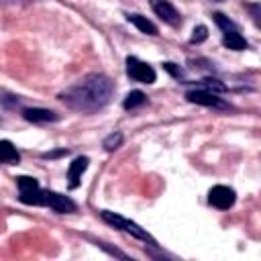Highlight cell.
Returning <instances> with one entry per match:
<instances>
[{
    "mask_svg": "<svg viewBox=\"0 0 261 261\" xmlns=\"http://www.w3.org/2000/svg\"><path fill=\"white\" fill-rule=\"evenodd\" d=\"M88 163H90V159H88L86 155H82V157H75V159L69 163V169H67L69 190H75V188L82 184V175H84V171L88 169Z\"/></svg>",
    "mask_w": 261,
    "mask_h": 261,
    "instance_id": "obj_8",
    "label": "cell"
},
{
    "mask_svg": "<svg viewBox=\"0 0 261 261\" xmlns=\"http://www.w3.org/2000/svg\"><path fill=\"white\" fill-rule=\"evenodd\" d=\"M212 18H214V22H216L222 31H237V24H234L228 16H224L222 12H214V14H212Z\"/></svg>",
    "mask_w": 261,
    "mask_h": 261,
    "instance_id": "obj_16",
    "label": "cell"
},
{
    "mask_svg": "<svg viewBox=\"0 0 261 261\" xmlns=\"http://www.w3.org/2000/svg\"><path fill=\"white\" fill-rule=\"evenodd\" d=\"M200 86H204V88L210 90V92H224V90H226V86H224L220 80H216V77H204V80L200 82Z\"/></svg>",
    "mask_w": 261,
    "mask_h": 261,
    "instance_id": "obj_17",
    "label": "cell"
},
{
    "mask_svg": "<svg viewBox=\"0 0 261 261\" xmlns=\"http://www.w3.org/2000/svg\"><path fill=\"white\" fill-rule=\"evenodd\" d=\"M16 186L20 192H33V190H39V181L35 177H29V175H18L16 177Z\"/></svg>",
    "mask_w": 261,
    "mask_h": 261,
    "instance_id": "obj_14",
    "label": "cell"
},
{
    "mask_svg": "<svg viewBox=\"0 0 261 261\" xmlns=\"http://www.w3.org/2000/svg\"><path fill=\"white\" fill-rule=\"evenodd\" d=\"M100 216H102V220H106V222L112 224L114 228H120V230L133 234V237H137V239H141V241H151V237H149L147 230H143L137 222H133V220H128V218H124V216H120V214H114V212H110V210H102ZM151 243H153V241H151Z\"/></svg>",
    "mask_w": 261,
    "mask_h": 261,
    "instance_id": "obj_2",
    "label": "cell"
},
{
    "mask_svg": "<svg viewBox=\"0 0 261 261\" xmlns=\"http://www.w3.org/2000/svg\"><path fill=\"white\" fill-rule=\"evenodd\" d=\"M22 118L29 120V122H53L59 116L53 110H47V108H24Z\"/></svg>",
    "mask_w": 261,
    "mask_h": 261,
    "instance_id": "obj_9",
    "label": "cell"
},
{
    "mask_svg": "<svg viewBox=\"0 0 261 261\" xmlns=\"http://www.w3.org/2000/svg\"><path fill=\"white\" fill-rule=\"evenodd\" d=\"M222 43H224V47H228V49H232V51H243V49H247V41L241 37L239 31H224Z\"/></svg>",
    "mask_w": 261,
    "mask_h": 261,
    "instance_id": "obj_11",
    "label": "cell"
},
{
    "mask_svg": "<svg viewBox=\"0 0 261 261\" xmlns=\"http://www.w3.org/2000/svg\"><path fill=\"white\" fill-rule=\"evenodd\" d=\"M126 73L135 82H141V84H153L155 77H157L155 69L149 63H145V61H141L137 57H126Z\"/></svg>",
    "mask_w": 261,
    "mask_h": 261,
    "instance_id": "obj_4",
    "label": "cell"
},
{
    "mask_svg": "<svg viewBox=\"0 0 261 261\" xmlns=\"http://www.w3.org/2000/svg\"><path fill=\"white\" fill-rule=\"evenodd\" d=\"M186 100L192 104H200V106H210V108H228V104L210 90H190L186 92Z\"/></svg>",
    "mask_w": 261,
    "mask_h": 261,
    "instance_id": "obj_5",
    "label": "cell"
},
{
    "mask_svg": "<svg viewBox=\"0 0 261 261\" xmlns=\"http://www.w3.org/2000/svg\"><path fill=\"white\" fill-rule=\"evenodd\" d=\"M126 18H128V22L135 24L141 33H145V35H157V27H155L147 16H143V14H128Z\"/></svg>",
    "mask_w": 261,
    "mask_h": 261,
    "instance_id": "obj_10",
    "label": "cell"
},
{
    "mask_svg": "<svg viewBox=\"0 0 261 261\" xmlns=\"http://www.w3.org/2000/svg\"><path fill=\"white\" fill-rule=\"evenodd\" d=\"M151 8H153V12H155L163 22H167V24H171V27H177V24L181 22L179 12H177L175 6H173L171 2H167V0H151Z\"/></svg>",
    "mask_w": 261,
    "mask_h": 261,
    "instance_id": "obj_7",
    "label": "cell"
},
{
    "mask_svg": "<svg viewBox=\"0 0 261 261\" xmlns=\"http://www.w3.org/2000/svg\"><path fill=\"white\" fill-rule=\"evenodd\" d=\"M216 2H220V0H216Z\"/></svg>",
    "mask_w": 261,
    "mask_h": 261,
    "instance_id": "obj_24",
    "label": "cell"
},
{
    "mask_svg": "<svg viewBox=\"0 0 261 261\" xmlns=\"http://www.w3.org/2000/svg\"><path fill=\"white\" fill-rule=\"evenodd\" d=\"M14 2H31V0H0V4H14Z\"/></svg>",
    "mask_w": 261,
    "mask_h": 261,
    "instance_id": "obj_23",
    "label": "cell"
},
{
    "mask_svg": "<svg viewBox=\"0 0 261 261\" xmlns=\"http://www.w3.org/2000/svg\"><path fill=\"white\" fill-rule=\"evenodd\" d=\"M145 102H147V96H145L141 90H133V92H128L126 98L122 100V106H124L126 110H133V108H137V106H143Z\"/></svg>",
    "mask_w": 261,
    "mask_h": 261,
    "instance_id": "obj_13",
    "label": "cell"
},
{
    "mask_svg": "<svg viewBox=\"0 0 261 261\" xmlns=\"http://www.w3.org/2000/svg\"><path fill=\"white\" fill-rule=\"evenodd\" d=\"M0 161L2 163H18L20 161L18 151L10 141H0Z\"/></svg>",
    "mask_w": 261,
    "mask_h": 261,
    "instance_id": "obj_12",
    "label": "cell"
},
{
    "mask_svg": "<svg viewBox=\"0 0 261 261\" xmlns=\"http://www.w3.org/2000/svg\"><path fill=\"white\" fill-rule=\"evenodd\" d=\"M163 69H165V71H169V73H171L173 77H177V80H181V77H184V69H181L177 63L165 61V63H163Z\"/></svg>",
    "mask_w": 261,
    "mask_h": 261,
    "instance_id": "obj_19",
    "label": "cell"
},
{
    "mask_svg": "<svg viewBox=\"0 0 261 261\" xmlns=\"http://www.w3.org/2000/svg\"><path fill=\"white\" fill-rule=\"evenodd\" d=\"M122 145V135L120 133H112V135H108L104 141H102V147H104V151H116L118 147Z\"/></svg>",
    "mask_w": 261,
    "mask_h": 261,
    "instance_id": "obj_15",
    "label": "cell"
},
{
    "mask_svg": "<svg viewBox=\"0 0 261 261\" xmlns=\"http://www.w3.org/2000/svg\"><path fill=\"white\" fill-rule=\"evenodd\" d=\"M61 155H67V149H57V151L43 153V157H45V159H55V157H61Z\"/></svg>",
    "mask_w": 261,
    "mask_h": 261,
    "instance_id": "obj_20",
    "label": "cell"
},
{
    "mask_svg": "<svg viewBox=\"0 0 261 261\" xmlns=\"http://www.w3.org/2000/svg\"><path fill=\"white\" fill-rule=\"evenodd\" d=\"M98 245H100V247H102L104 251H108L110 255H114V257H120V259H126V255H124L122 251H116V249H110V247H108V245H104V243H98Z\"/></svg>",
    "mask_w": 261,
    "mask_h": 261,
    "instance_id": "obj_21",
    "label": "cell"
},
{
    "mask_svg": "<svg viewBox=\"0 0 261 261\" xmlns=\"http://www.w3.org/2000/svg\"><path fill=\"white\" fill-rule=\"evenodd\" d=\"M208 200H210V204L216 206L218 210H228V208L234 204L237 194H234V190L228 188V186H214V188L210 190V194H208Z\"/></svg>",
    "mask_w": 261,
    "mask_h": 261,
    "instance_id": "obj_6",
    "label": "cell"
},
{
    "mask_svg": "<svg viewBox=\"0 0 261 261\" xmlns=\"http://www.w3.org/2000/svg\"><path fill=\"white\" fill-rule=\"evenodd\" d=\"M114 96V84L110 77L102 73H90L82 77L77 84L67 88L65 92L59 94V100L65 102L71 110L77 112H96L104 108Z\"/></svg>",
    "mask_w": 261,
    "mask_h": 261,
    "instance_id": "obj_1",
    "label": "cell"
},
{
    "mask_svg": "<svg viewBox=\"0 0 261 261\" xmlns=\"http://www.w3.org/2000/svg\"><path fill=\"white\" fill-rule=\"evenodd\" d=\"M41 206H49L59 214H69V212H75L77 208L71 198L61 196L57 192H49V190H41Z\"/></svg>",
    "mask_w": 261,
    "mask_h": 261,
    "instance_id": "obj_3",
    "label": "cell"
},
{
    "mask_svg": "<svg viewBox=\"0 0 261 261\" xmlns=\"http://www.w3.org/2000/svg\"><path fill=\"white\" fill-rule=\"evenodd\" d=\"M249 10L253 12V18H255V20H259V6H257V4H251V6H249Z\"/></svg>",
    "mask_w": 261,
    "mask_h": 261,
    "instance_id": "obj_22",
    "label": "cell"
},
{
    "mask_svg": "<svg viewBox=\"0 0 261 261\" xmlns=\"http://www.w3.org/2000/svg\"><path fill=\"white\" fill-rule=\"evenodd\" d=\"M208 39V29L204 24H198L194 31H192V37H190V43L198 45V43H204Z\"/></svg>",
    "mask_w": 261,
    "mask_h": 261,
    "instance_id": "obj_18",
    "label": "cell"
}]
</instances>
